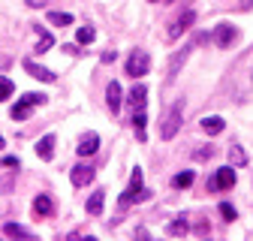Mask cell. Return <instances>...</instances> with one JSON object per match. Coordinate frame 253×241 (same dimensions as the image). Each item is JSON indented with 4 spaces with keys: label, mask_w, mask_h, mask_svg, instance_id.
<instances>
[{
    "label": "cell",
    "mask_w": 253,
    "mask_h": 241,
    "mask_svg": "<svg viewBox=\"0 0 253 241\" xmlns=\"http://www.w3.org/2000/svg\"><path fill=\"white\" fill-rule=\"evenodd\" d=\"M151 73V54L145 48H136L130 57H126V76H133V79H142Z\"/></svg>",
    "instance_id": "6da1fadb"
},
{
    "label": "cell",
    "mask_w": 253,
    "mask_h": 241,
    "mask_svg": "<svg viewBox=\"0 0 253 241\" xmlns=\"http://www.w3.org/2000/svg\"><path fill=\"white\" fill-rule=\"evenodd\" d=\"M37 106H45V97H42V94H24V97L12 106V120H27V115L34 112Z\"/></svg>",
    "instance_id": "7a4b0ae2"
},
{
    "label": "cell",
    "mask_w": 253,
    "mask_h": 241,
    "mask_svg": "<svg viewBox=\"0 0 253 241\" xmlns=\"http://www.w3.org/2000/svg\"><path fill=\"white\" fill-rule=\"evenodd\" d=\"M181 103H175L172 109H169V115H166V120H163V127H160V139L163 142H169V139H175V133L181 130Z\"/></svg>",
    "instance_id": "3957f363"
},
{
    "label": "cell",
    "mask_w": 253,
    "mask_h": 241,
    "mask_svg": "<svg viewBox=\"0 0 253 241\" xmlns=\"http://www.w3.org/2000/svg\"><path fill=\"white\" fill-rule=\"evenodd\" d=\"M139 196H142V169L136 166V169H133V178H130V187H126L124 196H121V208H126L130 202H136Z\"/></svg>",
    "instance_id": "277c9868"
},
{
    "label": "cell",
    "mask_w": 253,
    "mask_h": 241,
    "mask_svg": "<svg viewBox=\"0 0 253 241\" xmlns=\"http://www.w3.org/2000/svg\"><path fill=\"white\" fill-rule=\"evenodd\" d=\"M93 175H97V172H93V166H84V163H79V166L70 169V181H73L76 187H87L90 181H93Z\"/></svg>",
    "instance_id": "5b68a950"
},
{
    "label": "cell",
    "mask_w": 253,
    "mask_h": 241,
    "mask_svg": "<svg viewBox=\"0 0 253 241\" xmlns=\"http://www.w3.org/2000/svg\"><path fill=\"white\" fill-rule=\"evenodd\" d=\"M235 37H238V30H235L232 24H217V30H214V42H217L220 48H229V45L235 42Z\"/></svg>",
    "instance_id": "8992f818"
},
{
    "label": "cell",
    "mask_w": 253,
    "mask_h": 241,
    "mask_svg": "<svg viewBox=\"0 0 253 241\" xmlns=\"http://www.w3.org/2000/svg\"><path fill=\"white\" fill-rule=\"evenodd\" d=\"M193 21H196V12H193V9H187L184 15H178V18H175V24L169 27V40H178V37L184 34V30H187L190 24H193Z\"/></svg>",
    "instance_id": "52a82bcc"
},
{
    "label": "cell",
    "mask_w": 253,
    "mask_h": 241,
    "mask_svg": "<svg viewBox=\"0 0 253 241\" xmlns=\"http://www.w3.org/2000/svg\"><path fill=\"white\" fill-rule=\"evenodd\" d=\"M24 70H27L30 76H34V79H40V81H57V76H54L51 70H45V67H40V64H37V60H30V57L24 60Z\"/></svg>",
    "instance_id": "ba28073f"
},
{
    "label": "cell",
    "mask_w": 253,
    "mask_h": 241,
    "mask_svg": "<svg viewBox=\"0 0 253 241\" xmlns=\"http://www.w3.org/2000/svg\"><path fill=\"white\" fill-rule=\"evenodd\" d=\"M97 148H100V136L97 133H84L82 142H79V154L82 157H90V154H97Z\"/></svg>",
    "instance_id": "9c48e42d"
},
{
    "label": "cell",
    "mask_w": 253,
    "mask_h": 241,
    "mask_svg": "<svg viewBox=\"0 0 253 241\" xmlns=\"http://www.w3.org/2000/svg\"><path fill=\"white\" fill-rule=\"evenodd\" d=\"M214 187H217V190H229V187H235V169H232V166L220 169L217 178H214Z\"/></svg>",
    "instance_id": "30bf717a"
},
{
    "label": "cell",
    "mask_w": 253,
    "mask_h": 241,
    "mask_svg": "<svg viewBox=\"0 0 253 241\" xmlns=\"http://www.w3.org/2000/svg\"><path fill=\"white\" fill-rule=\"evenodd\" d=\"M121 100H124V97H121V84H118V81H112V84L106 87V106L112 109V115H118Z\"/></svg>",
    "instance_id": "8fae6325"
},
{
    "label": "cell",
    "mask_w": 253,
    "mask_h": 241,
    "mask_svg": "<svg viewBox=\"0 0 253 241\" xmlns=\"http://www.w3.org/2000/svg\"><path fill=\"white\" fill-rule=\"evenodd\" d=\"M190 48H193V45H184V51H178V54L169 60V81H175V79H178V73H181V64H184V60L190 57Z\"/></svg>",
    "instance_id": "7c38bea8"
},
{
    "label": "cell",
    "mask_w": 253,
    "mask_h": 241,
    "mask_svg": "<svg viewBox=\"0 0 253 241\" xmlns=\"http://www.w3.org/2000/svg\"><path fill=\"white\" fill-rule=\"evenodd\" d=\"M103 202H106V190L90 193V199H87V214L90 217H100L103 214Z\"/></svg>",
    "instance_id": "4fadbf2b"
},
{
    "label": "cell",
    "mask_w": 253,
    "mask_h": 241,
    "mask_svg": "<svg viewBox=\"0 0 253 241\" xmlns=\"http://www.w3.org/2000/svg\"><path fill=\"white\" fill-rule=\"evenodd\" d=\"M130 106H133V112H139V109H145V100H148V87L145 84H136L133 90H130Z\"/></svg>",
    "instance_id": "5bb4252c"
},
{
    "label": "cell",
    "mask_w": 253,
    "mask_h": 241,
    "mask_svg": "<svg viewBox=\"0 0 253 241\" xmlns=\"http://www.w3.org/2000/svg\"><path fill=\"white\" fill-rule=\"evenodd\" d=\"M37 154H40V160H51L54 157V136L51 133L37 142Z\"/></svg>",
    "instance_id": "9a60e30c"
},
{
    "label": "cell",
    "mask_w": 253,
    "mask_h": 241,
    "mask_svg": "<svg viewBox=\"0 0 253 241\" xmlns=\"http://www.w3.org/2000/svg\"><path fill=\"white\" fill-rule=\"evenodd\" d=\"M51 211H54L51 199H48L45 193H40V196L34 199V214H37V217H51Z\"/></svg>",
    "instance_id": "2e32d148"
},
{
    "label": "cell",
    "mask_w": 253,
    "mask_h": 241,
    "mask_svg": "<svg viewBox=\"0 0 253 241\" xmlns=\"http://www.w3.org/2000/svg\"><path fill=\"white\" fill-rule=\"evenodd\" d=\"M223 127H226V120H223V118H217V115H211V118H202V130H205V133H211V136L223 133Z\"/></svg>",
    "instance_id": "e0dca14e"
},
{
    "label": "cell",
    "mask_w": 253,
    "mask_h": 241,
    "mask_svg": "<svg viewBox=\"0 0 253 241\" xmlns=\"http://www.w3.org/2000/svg\"><path fill=\"white\" fill-rule=\"evenodd\" d=\"M37 37H40V40H37V54H45V51L54 45V40H51L48 30H45V27H40V24H37Z\"/></svg>",
    "instance_id": "ac0fdd59"
},
{
    "label": "cell",
    "mask_w": 253,
    "mask_h": 241,
    "mask_svg": "<svg viewBox=\"0 0 253 241\" xmlns=\"http://www.w3.org/2000/svg\"><path fill=\"white\" fill-rule=\"evenodd\" d=\"M193 181H196L193 172H178V175L172 178V187H175V190H187L190 184H193Z\"/></svg>",
    "instance_id": "d6986e66"
},
{
    "label": "cell",
    "mask_w": 253,
    "mask_h": 241,
    "mask_svg": "<svg viewBox=\"0 0 253 241\" xmlns=\"http://www.w3.org/2000/svg\"><path fill=\"white\" fill-rule=\"evenodd\" d=\"M145 124H148V118H145V109H139V112H133V130H136V136H139V142H145Z\"/></svg>",
    "instance_id": "ffe728a7"
},
{
    "label": "cell",
    "mask_w": 253,
    "mask_h": 241,
    "mask_svg": "<svg viewBox=\"0 0 253 241\" xmlns=\"http://www.w3.org/2000/svg\"><path fill=\"white\" fill-rule=\"evenodd\" d=\"M3 232H6L9 238H34V232L24 229V226H18V223H6V226H3Z\"/></svg>",
    "instance_id": "44dd1931"
},
{
    "label": "cell",
    "mask_w": 253,
    "mask_h": 241,
    "mask_svg": "<svg viewBox=\"0 0 253 241\" xmlns=\"http://www.w3.org/2000/svg\"><path fill=\"white\" fill-rule=\"evenodd\" d=\"M229 163L232 166H244L247 163V154H244L241 145H229Z\"/></svg>",
    "instance_id": "7402d4cb"
},
{
    "label": "cell",
    "mask_w": 253,
    "mask_h": 241,
    "mask_svg": "<svg viewBox=\"0 0 253 241\" xmlns=\"http://www.w3.org/2000/svg\"><path fill=\"white\" fill-rule=\"evenodd\" d=\"M166 232H169V235H187V232H190V223H187L184 217H178V220H172V223L166 226Z\"/></svg>",
    "instance_id": "603a6c76"
},
{
    "label": "cell",
    "mask_w": 253,
    "mask_h": 241,
    "mask_svg": "<svg viewBox=\"0 0 253 241\" xmlns=\"http://www.w3.org/2000/svg\"><path fill=\"white\" fill-rule=\"evenodd\" d=\"M76 40H79L82 45H90L93 40H97V30H93L90 24H87V27H79V34H76Z\"/></svg>",
    "instance_id": "cb8c5ba5"
},
{
    "label": "cell",
    "mask_w": 253,
    "mask_h": 241,
    "mask_svg": "<svg viewBox=\"0 0 253 241\" xmlns=\"http://www.w3.org/2000/svg\"><path fill=\"white\" fill-rule=\"evenodd\" d=\"M48 21L57 27H67V24H73V15L70 12H48Z\"/></svg>",
    "instance_id": "d4e9b609"
},
{
    "label": "cell",
    "mask_w": 253,
    "mask_h": 241,
    "mask_svg": "<svg viewBox=\"0 0 253 241\" xmlns=\"http://www.w3.org/2000/svg\"><path fill=\"white\" fill-rule=\"evenodd\" d=\"M15 94V84L9 81V79H0V103H3V100H9Z\"/></svg>",
    "instance_id": "484cf974"
},
{
    "label": "cell",
    "mask_w": 253,
    "mask_h": 241,
    "mask_svg": "<svg viewBox=\"0 0 253 241\" xmlns=\"http://www.w3.org/2000/svg\"><path fill=\"white\" fill-rule=\"evenodd\" d=\"M220 214H223L226 220H235V217H238V214H235V208H232L229 202H220Z\"/></svg>",
    "instance_id": "4316f807"
},
{
    "label": "cell",
    "mask_w": 253,
    "mask_h": 241,
    "mask_svg": "<svg viewBox=\"0 0 253 241\" xmlns=\"http://www.w3.org/2000/svg\"><path fill=\"white\" fill-rule=\"evenodd\" d=\"M211 157H214V148H211V145H208V148H199V151H196V160H211Z\"/></svg>",
    "instance_id": "83f0119b"
},
{
    "label": "cell",
    "mask_w": 253,
    "mask_h": 241,
    "mask_svg": "<svg viewBox=\"0 0 253 241\" xmlns=\"http://www.w3.org/2000/svg\"><path fill=\"white\" fill-rule=\"evenodd\" d=\"M0 169H18V157H3L0 160Z\"/></svg>",
    "instance_id": "f1b7e54d"
},
{
    "label": "cell",
    "mask_w": 253,
    "mask_h": 241,
    "mask_svg": "<svg viewBox=\"0 0 253 241\" xmlns=\"http://www.w3.org/2000/svg\"><path fill=\"white\" fill-rule=\"evenodd\" d=\"M24 3H27L30 9H42V6H48V0H24Z\"/></svg>",
    "instance_id": "f546056e"
},
{
    "label": "cell",
    "mask_w": 253,
    "mask_h": 241,
    "mask_svg": "<svg viewBox=\"0 0 253 241\" xmlns=\"http://www.w3.org/2000/svg\"><path fill=\"white\" fill-rule=\"evenodd\" d=\"M115 57H118V51H115V48H112V51H106V54H103V57H100V60H103V64H112V60H115Z\"/></svg>",
    "instance_id": "4dcf8cb0"
},
{
    "label": "cell",
    "mask_w": 253,
    "mask_h": 241,
    "mask_svg": "<svg viewBox=\"0 0 253 241\" xmlns=\"http://www.w3.org/2000/svg\"><path fill=\"white\" fill-rule=\"evenodd\" d=\"M241 9H250V0H241Z\"/></svg>",
    "instance_id": "1f68e13d"
},
{
    "label": "cell",
    "mask_w": 253,
    "mask_h": 241,
    "mask_svg": "<svg viewBox=\"0 0 253 241\" xmlns=\"http://www.w3.org/2000/svg\"><path fill=\"white\" fill-rule=\"evenodd\" d=\"M0 151H3V133H0Z\"/></svg>",
    "instance_id": "d6a6232c"
}]
</instances>
